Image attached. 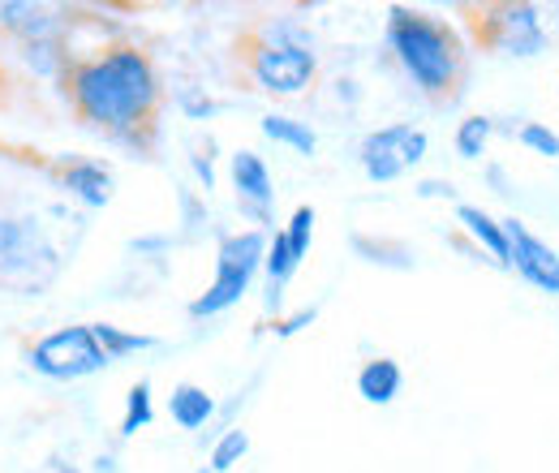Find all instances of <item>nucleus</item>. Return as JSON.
<instances>
[{"label":"nucleus","instance_id":"393cba45","mask_svg":"<svg viewBox=\"0 0 559 473\" xmlns=\"http://www.w3.org/2000/svg\"><path fill=\"white\" fill-rule=\"evenodd\" d=\"M314 319H319V306H301V310H293L288 319H280V323H276V336L280 340L297 336V332H306V328H310Z\"/></svg>","mask_w":559,"mask_h":473},{"label":"nucleus","instance_id":"1a4fd4ad","mask_svg":"<svg viewBox=\"0 0 559 473\" xmlns=\"http://www.w3.org/2000/svg\"><path fill=\"white\" fill-rule=\"evenodd\" d=\"M490 44L508 57H538L547 48V31L534 4H499L490 9Z\"/></svg>","mask_w":559,"mask_h":473},{"label":"nucleus","instance_id":"9b49d317","mask_svg":"<svg viewBox=\"0 0 559 473\" xmlns=\"http://www.w3.org/2000/svg\"><path fill=\"white\" fill-rule=\"evenodd\" d=\"M57 181H61V190H66L70 199H78V203L91 206V211L112 203V190H117L112 168H108L104 159H82V155L57 164Z\"/></svg>","mask_w":559,"mask_h":473},{"label":"nucleus","instance_id":"ddd939ff","mask_svg":"<svg viewBox=\"0 0 559 473\" xmlns=\"http://www.w3.org/2000/svg\"><path fill=\"white\" fill-rule=\"evenodd\" d=\"M405 388V370L396 357H370L361 370H357V397L366 405H392Z\"/></svg>","mask_w":559,"mask_h":473},{"label":"nucleus","instance_id":"c756f323","mask_svg":"<svg viewBox=\"0 0 559 473\" xmlns=\"http://www.w3.org/2000/svg\"><path fill=\"white\" fill-rule=\"evenodd\" d=\"M52 473H86V470H78V465H57Z\"/></svg>","mask_w":559,"mask_h":473},{"label":"nucleus","instance_id":"dca6fc26","mask_svg":"<svg viewBox=\"0 0 559 473\" xmlns=\"http://www.w3.org/2000/svg\"><path fill=\"white\" fill-rule=\"evenodd\" d=\"M259 130L280 142V146H288V151H297V155H314L319 151V134L306 126V121H297V117H284V113H267L263 121H259Z\"/></svg>","mask_w":559,"mask_h":473},{"label":"nucleus","instance_id":"39448f33","mask_svg":"<svg viewBox=\"0 0 559 473\" xmlns=\"http://www.w3.org/2000/svg\"><path fill=\"white\" fill-rule=\"evenodd\" d=\"M26 366L52 383H73V379H91V375L108 370L112 357L99 348L91 323H70V328H57L44 340H35L26 353Z\"/></svg>","mask_w":559,"mask_h":473},{"label":"nucleus","instance_id":"f03ea898","mask_svg":"<svg viewBox=\"0 0 559 473\" xmlns=\"http://www.w3.org/2000/svg\"><path fill=\"white\" fill-rule=\"evenodd\" d=\"M388 48L396 57L401 73L430 99H452L465 73V48L456 39V31L421 9L409 4H392L388 9Z\"/></svg>","mask_w":559,"mask_h":473},{"label":"nucleus","instance_id":"0eeeda50","mask_svg":"<svg viewBox=\"0 0 559 473\" xmlns=\"http://www.w3.org/2000/svg\"><path fill=\"white\" fill-rule=\"evenodd\" d=\"M430 151V138L426 130L409 126V121H392L383 130H370L357 146V159H361V173L374 181V186H388L396 177H405L414 164L426 159Z\"/></svg>","mask_w":559,"mask_h":473},{"label":"nucleus","instance_id":"20e7f679","mask_svg":"<svg viewBox=\"0 0 559 473\" xmlns=\"http://www.w3.org/2000/svg\"><path fill=\"white\" fill-rule=\"evenodd\" d=\"M263 255H267V233L263 228L228 233L215 250V280L207 284V293H199L190 301V319H215V315L233 310L254 288V275L263 271Z\"/></svg>","mask_w":559,"mask_h":473},{"label":"nucleus","instance_id":"412c9836","mask_svg":"<svg viewBox=\"0 0 559 473\" xmlns=\"http://www.w3.org/2000/svg\"><path fill=\"white\" fill-rule=\"evenodd\" d=\"M250 452V435L241 430V426H233V430H224L219 439H215V448H211V473H228L241 465V457Z\"/></svg>","mask_w":559,"mask_h":473},{"label":"nucleus","instance_id":"7ed1b4c3","mask_svg":"<svg viewBox=\"0 0 559 473\" xmlns=\"http://www.w3.org/2000/svg\"><path fill=\"white\" fill-rule=\"evenodd\" d=\"M250 82L263 91V95H301L306 86H314L319 78V57H314V44L301 26L293 22H267L263 26V39L250 44Z\"/></svg>","mask_w":559,"mask_h":473},{"label":"nucleus","instance_id":"5701e85b","mask_svg":"<svg viewBox=\"0 0 559 473\" xmlns=\"http://www.w3.org/2000/svg\"><path fill=\"white\" fill-rule=\"evenodd\" d=\"M516 142L530 146V151H538V155H547V159H559V134L551 126H543V121H525L516 130Z\"/></svg>","mask_w":559,"mask_h":473},{"label":"nucleus","instance_id":"423d86ee","mask_svg":"<svg viewBox=\"0 0 559 473\" xmlns=\"http://www.w3.org/2000/svg\"><path fill=\"white\" fill-rule=\"evenodd\" d=\"M57 271H61V259L44 241L39 220L0 215V280L4 284L35 293V288H48L57 280Z\"/></svg>","mask_w":559,"mask_h":473},{"label":"nucleus","instance_id":"aec40b11","mask_svg":"<svg viewBox=\"0 0 559 473\" xmlns=\"http://www.w3.org/2000/svg\"><path fill=\"white\" fill-rule=\"evenodd\" d=\"M490 134H495V121H490V117H465V121L456 126V134H452L456 155H461V159H483Z\"/></svg>","mask_w":559,"mask_h":473},{"label":"nucleus","instance_id":"4be33fe9","mask_svg":"<svg viewBox=\"0 0 559 473\" xmlns=\"http://www.w3.org/2000/svg\"><path fill=\"white\" fill-rule=\"evenodd\" d=\"M280 233H284V241H288L293 259L301 263V259L310 255V241H314V206H297V211L288 215V224H284Z\"/></svg>","mask_w":559,"mask_h":473},{"label":"nucleus","instance_id":"bb28decb","mask_svg":"<svg viewBox=\"0 0 559 473\" xmlns=\"http://www.w3.org/2000/svg\"><path fill=\"white\" fill-rule=\"evenodd\" d=\"M190 168H194V177L203 181V190H215V173H211V155H190Z\"/></svg>","mask_w":559,"mask_h":473},{"label":"nucleus","instance_id":"cd10ccee","mask_svg":"<svg viewBox=\"0 0 559 473\" xmlns=\"http://www.w3.org/2000/svg\"><path fill=\"white\" fill-rule=\"evenodd\" d=\"M168 241L164 237H142V241H134V250H164Z\"/></svg>","mask_w":559,"mask_h":473},{"label":"nucleus","instance_id":"f8f14e48","mask_svg":"<svg viewBox=\"0 0 559 473\" xmlns=\"http://www.w3.org/2000/svg\"><path fill=\"white\" fill-rule=\"evenodd\" d=\"M0 26L26 48L44 39H66V17L48 4H26V0H4L0 4Z\"/></svg>","mask_w":559,"mask_h":473},{"label":"nucleus","instance_id":"4468645a","mask_svg":"<svg viewBox=\"0 0 559 473\" xmlns=\"http://www.w3.org/2000/svg\"><path fill=\"white\" fill-rule=\"evenodd\" d=\"M456 224L487 250L499 268H508V237H503V224H499L495 215H487L483 206H474V203H461L456 206Z\"/></svg>","mask_w":559,"mask_h":473},{"label":"nucleus","instance_id":"6ab92c4d","mask_svg":"<svg viewBox=\"0 0 559 473\" xmlns=\"http://www.w3.org/2000/svg\"><path fill=\"white\" fill-rule=\"evenodd\" d=\"M155 422V401H151V383L139 379L130 392H126V417H121V439H134L139 430H146Z\"/></svg>","mask_w":559,"mask_h":473},{"label":"nucleus","instance_id":"9d476101","mask_svg":"<svg viewBox=\"0 0 559 473\" xmlns=\"http://www.w3.org/2000/svg\"><path fill=\"white\" fill-rule=\"evenodd\" d=\"M233 168V186H237V203H241V215H250L259 228L272 224V199H276V186H272V168L263 164L259 151H233L228 159Z\"/></svg>","mask_w":559,"mask_h":473},{"label":"nucleus","instance_id":"a211bd4d","mask_svg":"<svg viewBox=\"0 0 559 473\" xmlns=\"http://www.w3.org/2000/svg\"><path fill=\"white\" fill-rule=\"evenodd\" d=\"M91 332H95L99 348H104L112 362H121V357L142 353V348L155 344V336H146V332H126V328H117V323H91Z\"/></svg>","mask_w":559,"mask_h":473},{"label":"nucleus","instance_id":"f257e3e1","mask_svg":"<svg viewBox=\"0 0 559 473\" xmlns=\"http://www.w3.org/2000/svg\"><path fill=\"white\" fill-rule=\"evenodd\" d=\"M73 113L117 142H139V130L155 121L159 108V73L155 61L134 44L99 48L66 73Z\"/></svg>","mask_w":559,"mask_h":473},{"label":"nucleus","instance_id":"f3484780","mask_svg":"<svg viewBox=\"0 0 559 473\" xmlns=\"http://www.w3.org/2000/svg\"><path fill=\"white\" fill-rule=\"evenodd\" d=\"M297 268H301V263L293 259L284 233H272V237H267V255H263V275H267V284H272V306L280 301V288L297 275Z\"/></svg>","mask_w":559,"mask_h":473},{"label":"nucleus","instance_id":"a878e982","mask_svg":"<svg viewBox=\"0 0 559 473\" xmlns=\"http://www.w3.org/2000/svg\"><path fill=\"white\" fill-rule=\"evenodd\" d=\"M418 194L421 199H452V181H418Z\"/></svg>","mask_w":559,"mask_h":473},{"label":"nucleus","instance_id":"7c9ffc66","mask_svg":"<svg viewBox=\"0 0 559 473\" xmlns=\"http://www.w3.org/2000/svg\"><path fill=\"white\" fill-rule=\"evenodd\" d=\"M199 473H211V470H199Z\"/></svg>","mask_w":559,"mask_h":473},{"label":"nucleus","instance_id":"6e6552de","mask_svg":"<svg viewBox=\"0 0 559 473\" xmlns=\"http://www.w3.org/2000/svg\"><path fill=\"white\" fill-rule=\"evenodd\" d=\"M503 224V237H508V268L516 271L525 284H534V288H543V293H551L559 297V255L543 241V237H534L516 215L512 220H499Z\"/></svg>","mask_w":559,"mask_h":473},{"label":"nucleus","instance_id":"b1692460","mask_svg":"<svg viewBox=\"0 0 559 473\" xmlns=\"http://www.w3.org/2000/svg\"><path fill=\"white\" fill-rule=\"evenodd\" d=\"M177 108H181L190 121H207V117H215V99L203 95V91H181V95H177Z\"/></svg>","mask_w":559,"mask_h":473},{"label":"nucleus","instance_id":"2eb2a0df","mask_svg":"<svg viewBox=\"0 0 559 473\" xmlns=\"http://www.w3.org/2000/svg\"><path fill=\"white\" fill-rule=\"evenodd\" d=\"M168 417L181 426V430H199L215 417V397L199 383H177L173 397H168Z\"/></svg>","mask_w":559,"mask_h":473},{"label":"nucleus","instance_id":"c85d7f7f","mask_svg":"<svg viewBox=\"0 0 559 473\" xmlns=\"http://www.w3.org/2000/svg\"><path fill=\"white\" fill-rule=\"evenodd\" d=\"M95 470H99V473H117V461H112V457H99V461H95Z\"/></svg>","mask_w":559,"mask_h":473}]
</instances>
